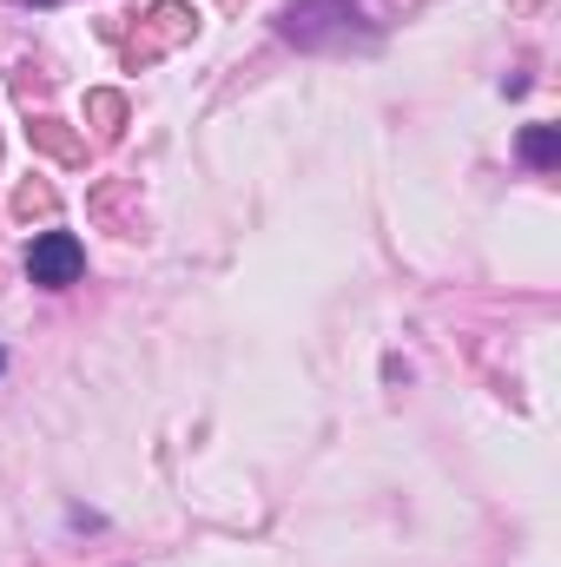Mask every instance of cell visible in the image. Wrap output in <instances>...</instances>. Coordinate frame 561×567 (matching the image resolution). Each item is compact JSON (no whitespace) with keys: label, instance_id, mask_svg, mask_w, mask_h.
I'll use <instances>...</instances> for the list:
<instances>
[{"label":"cell","instance_id":"4","mask_svg":"<svg viewBox=\"0 0 561 567\" xmlns=\"http://www.w3.org/2000/svg\"><path fill=\"white\" fill-rule=\"evenodd\" d=\"M0 370H7V357H0Z\"/></svg>","mask_w":561,"mask_h":567},{"label":"cell","instance_id":"1","mask_svg":"<svg viewBox=\"0 0 561 567\" xmlns=\"http://www.w3.org/2000/svg\"><path fill=\"white\" fill-rule=\"evenodd\" d=\"M86 271V245L73 231H40L33 251H27V278L47 284V290H67V284Z\"/></svg>","mask_w":561,"mask_h":567},{"label":"cell","instance_id":"2","mask_svg":"<svg viewBox=\"0 0 561 567\" xmlns=\"http://www.w3.org/2000/svg\"><path fill=\"white\" fill-rule=\"evenodd\" d=\"M330 20H357V13H350V0H290V13H284V33H290L297 47H317Z\"/></svg>","mask_w":561,"mask_h":567},{"label":"cell","instance_id":"3","mask_svg":"<svg viewBox=\"0 0 561 567\" xmlns=\"http://www.w3.org/2000/svg\"><path fill=\"white\" fill-rule=\"evenodd\" d=\"M522 158L542 165V172L561 165V126H529V133H522Z\"/></svg>","mask_w":561,"mask_h":567}]
</instances>
